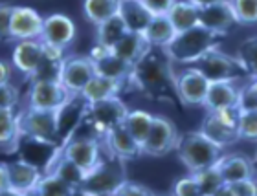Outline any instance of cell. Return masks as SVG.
Instances as JSON below:
<instances>
[{"label": "cell", "instance_id": "cell-10", "mask_svg": "<svg viewBox=\"0 0 257 196\" xmlns=\"http://www.w3.org/2000/svg\"><path fill=\"white\" fill-rule=\"evenodd\" d=\"M101 138H86V136H75L66 141L61 152L68 159H72L86 176L101 163Z\"/></svg>", "mask_w": 257, "mask_h": 196}, {"label": "cell", "instance_id": "cell-22", "mask_svg": "<svg viewBox=\"0 0 257 196\" xmlns=\"http://www.w3.org/2000/svg\"><path fill=\"white\" fill-rule=\"evenodd\" d=\"M217 167H219L226 183L255 176L252 158H246L242 154H222V158L217 161Z\"/></svg>", "mask_w": 257, "mask_h": 196}, {"label": "cell", "instance_id": "cell-37", "mask_svg": "<svg viewBox=\"0 0 257 196\" xmlns=\"http://www.w3.org/2000/svg\"><path fill=\"white\" fill-rule=\"evenodd\" d=\"M237 24L253 26L257 24V0H231Z\"/></svg>", "mask_w": 257, "mask_h": 196}, {"label": "cell", "instance_id": "cell-43", "mask_svg": "<svg viewBox=\"0 0 257 196\" xmlns=\"http://www.w3.org/2000/svg\"><path fill=\"white\" fill-rule=\"evenodd\" d=\"M151 189L145 185H140V183H134V181H127L125 180L121 185L116 189L114 194H125V196H131V194H151Z\"/></svg>", "mask_w": 257, "mask_h": 196}, {"label": "cell", "instance_id": "cell-27", "mask_svg": "<svg viewBox=\"0 0 257 196\" xmlns=\"http://www.w3.org/2000/svg\"><path fill=\"white\" fill-rule=\"evenodd\" d=\"M128 32V28L125 26V22L121 21L119 15L110 17L108 21L101 22L96 26V44L103 46L107 50H112L116 44L125 37V33Z\"/></svg>", "mask_w": 257, "mask_h": 196}, {"label": "cell", "instance_id": "cell-7", "mask_svg": "<svg viewBox=\"0 0 257 196\" xmlns=\"http://www.w3.org/2000/svg\"><path fill=\"white\" fill-rule=\"evenodd\" d=\"M127 180L125 161L110 154L108 159H103L90 174L86 176L79 192L90 194H114L123 181Z\"/></svg>", "mask_w": 257, "mask_h": 196}, {"label": "cell", "instance_id": "cell-42", "mask_svg": "<svg viewBox=\"0 0 257 196\" xmlns=\"http://www.w3.org/2000/svg\"><path fill=\"white\" fill-rule=\"evenodd\" d=\"M241 106L257 108V77H252V81L246 86H242Z\"/></svg>", "mask_w": 257, "mask_h": 196}, {"label": "cell", "instance_id": "cell-4", "mask_svg": "<svg viewBox=\"0 0 257 196\" xmlns=\"http://www.w3.org/2000/svg\"><path fill=\"white\" fill-rule=\"evenodd\" d=\"M61 110H39L28 106L17 114L21 138L33 139L41 145H54L61 136Z\"/></svg>", "mask_w": 257, "mask_h": 196}, {"label": "cell", "instance_id": "cell-49", "mask_svg": "<svg viewBox=\"0 0 257 196\" xmlns=\"http://www.w3.org/2000/svg\"><path fill=\"white\" fill-rule=\"evenodd\" d=\"M253 178H255V183H257V174H255V176H253Z\"/></svg>", "mask_w": 257, "mask_h": 196}, {"label": "cell", "instance_id": "cell-20", "mask_svg": "<svg viewBox=\"0 0 257 196\" xmlns=\"http://www.w3.org/2000/svg\"><path fill=\"white\" fill-rule=\"evenodd\" d=\"M44 59V43L41 39L19 41L13 50V64L19 72L28 77H33Z\"/></svg>", "mask_w": 257, "mask_h": 196}, {"label": "cell", "instance_id": "cell-23", "mask_svg": "<svg viewBox=\"0 0 257 196\" xmlns=\"http://www.w3.org/2000/svg\"><path fill=\"white\" fill-rule=\"evenodd\" d=\"M118 15L128 28V32H140L144 33L145 28L149 26L153 21V13L147 10V6L142 0H119Z\"/></svg>", "mask_w": 257, "mask_h": 196}, {"label": "cell", "instance_id": "cell-30", "mask_svg": "<svg viewBox=\"0 0 257 196\" xmlns=\"http://www.w3.org/2000/svg\"><path fill=\"white\" fill-rule=\"evenodd\" d=\"M153 119L155 116L149 114L147 110H128L127 116L123 119V125L128 132L133 134V138L138 141L140 145H144V141L149 136V130L153 127Z\"/></svg>", "mask_w": 257, "mask_h": 196}, {"label": "cell", "instance_id": "cell-33", "mask_svg": "<svg viewBox=\"0 0 257 196\" xmlns=\"http://www.w3.org/2000/svg\"><path fill=\"white\" fill-rule=\"evenodd\" d=\"M191 174L195 176V180H197L198 187H200V194H208V196L219 194L220 189L226 183L217 163L211 165V167H206L202 170H197V172H191Z\"/></svg>", "mask_w": 257, "mask_h": 196}, {"label": "cell", "instance_id": "cell-34", "mask_svg": "<svg viewBox=\"0 0 257 196\" xmlns=\"http://www.w3.org/2000/svg\"><path fill=\"white\" fill-rule=\"evenodd\" d=\"M46 172H48V170H46ZM52 172L59 174L66 183H70V185L74 187L75 191H79L81 185H83V181H85V178H86L85 172H83L72 159L66 158L63 152L59 154V159L54 161V170H52Z\"/></svg>", "mask_w": 257, "mask_h": 196}, {"label": "cell", "instance_id": "cell-3", "mask_svg": "<svg viewBox=\"0 0 257 196\" xmlns=\"http://www.w3.org/2000/svg\"><path fill=\"white\" fill-rule=\"evenodd\" d=\"M178 159L189 172H197L211 167L222 158V147L209 139L202 130H191L178 136L177 147Z\"/></svg>", "mask_w": 257, "mask_h": 196}, {"label": "cell", "instance_id": "cell-17", "mask_svg": "<svg viewBox=\"0 0 257 196\" xmlns=\"http://www.w3.org/2000/svg\"><path fill=\"white\" fill-rule=\"evenodd\" d=\"M88 57L94 61V68H96V74L105 75V77H110V79H118L128 83V75H131V70L133 66L128 63H125L123 59H119L116 53H112V50H107L96 44L92 48L90 55Z\"/></svg>", "mask_w": 257, "mask_h": 196}, {"label": "cell", "instance_id": "cell-44", "mask_svg": "<svg viewBox=\"0 0 257 196\" xmlns=\"http://www.w3.org/2000/svg\"><path fill=\"white\" fill-rule=\"evenodd\" d=\"M142 2L147 6V10L153 15H167V11L175 4V0H142Z\"/></svg>", "mask_w": 257, "mask_h": 196}, {"label": "cell", "instance_id": "cell-29", "mask_svg": "<svg viewBox=\"0 0 257 196\" xmlns=\"http://www.w3.org/2000/svg\"><path fill=\"white\" fill-rule=\"evenodd\" d=\"M19 121L13 108L0 110V148H6L8 152L15 150L19 145Z\"/></svg>", "mask_w": 257, "mask_h": 196}, {"label": "cell", "instance_id": "cell-36", "mask_svg": "<svg viewBox=\"0 0 257 196\" xmlns=\"http://www.w3.org/2000/svg\"><path fill=\"white\" fill-rule=\"evenodd\" d=\"M237 57L241 59V63L248 70L250 77H257V35L242 41L239 50H237Z\"/></svg>", "mask_w": 257, "mask_h": 196}, {"label": "cell", "instance_id": "cell-16", "mask_svg": "<svg viewBox=\"0 0 257 196\" xmlns=\"http://www.w3.org/2000/svg\"><path fill=\"white\" fill-rule=\"evenodd\" d=\"M75 24L70 17L63 13H54L44 19L43 33H41V41L52 46H59V48H68L75 39Z\"/></svg>", "mask_w": 257, "mask_h": 196}, {"label": "cell", "instance_id": "cell-8", "mask_svg": "<svg viewBox=\"0 0 257 196\" xmlns=\"http://www.w3.org/2000/svg\"><path fill=\"white\" fill-rule=\"evenodd\" d=\"M128 108L118 96L110 99L96 101V103H86L83 121L88 123L90 128L96 132V136L103 139V136L112 130L114 127L121 125L127 116Z\"/></svg>", "mask_w": 257, "mask_h": 196}, {"label": "cell", "instance_id": "cell-40", "mask_svg": "<svg viewBox=\"0 0 257 196\" xmlns=\"http://www.w3.org/2000/svg\"><path fill=\"white\" fill-rule=\"evenodd\" d=\"M19 103V90L11 83L0 85V110L4 108H15Z\"/></svg>", "mask_w": 257, "mask_h": 196}, {"label": "cell", "instance_id": "cell-28", "mask_svg": "<svg viewBox=\"0 0 257 196\" xmlns=\"http://www.w3.org/2000/svg\"><path fill=\"white\" fill-rule=\"evenodd\" d=\"M167 17L173 22L177 33L198 26V8L189 0H175L171 10L167 11Z\"/></svg>", "mask_w": 257, "mask_h": 196}, {"label": "cell", "instance_id": "cell-45", "mask_svg": "<svg viewBox=\"0 0 257 196\" xmlns=\"http://www.w3.org/2000/svg\"><path fill=\"white\" fill-rule=\"evenodd\" d=\"M4 192H10V170L6 163H0V194Z\"/></svg>", "mask_w": 257, "mask_h": 196}, {"label": "cell", "instance_id": "cell-41", "mask_svg": "<svg viewBox=\"0 0 257 196\" xmlns=\"http://www.w3.org/2000/svg\"><path fill=\"white\" fill-rule=\"evenodd\" d=\"M13 8H15V6L0 2V41H8V39H11L10 24H11V13H13Z\"/></svg>", "mask_w": 257, "mask_h": 196}, {"label": "cell", "instance_id": "cell-47", "mask_svg": "<svg viewBox=\"0 0 257 196\" xmlns=\"http://www.w3.org/2000/svg\"><path fill=\"white\" fill-rule=\"evenodd\" d=\"M191 4H195L197 8H206V6H211L215 2H222V0H189Z\"/></svg>", "mask_w": 257, "mask_h": 196}, {"label": "cell", "instance_id": "cell-6", "mask_svg": "<svg viewBox=\"0 0 257 196\" xmlns=\"http://www.w3.org/2000/svg\"><path fill=\"white\" fill-rule=\"evenodd\" d=\"M239 114H241V106L208 110L200 130L222 148L233 145L241 139V136H239Z\"/></svg>", "mask_w": 257, "mask_h": 196}, {"label": "cell", "instance_id": "cell-21", "mask_svg": "<svg viewBox=\"0 0 257 196\" xmlns=\"http://www.w3.org/2000/svg\"><path fill=\"white\" fill-rule=\"evenodd\" d=\"M10 170V192L13 194H28L33 192L37 187L43 172L35 163H30L26 159H19L8 165Z\"/></svg>", "mask_w": 257, "mask_h": 196}, {"label": "cell", "instance_id": "cell-39", "mask_svg": "<svg viewBox=\"0 0 257 196\" xmlns=\"http://www.w3.org/2000/svg\"><path fill=\"white\" fill-rule=\"evenodd\" d=\"M173 192L178 196H198L200 194V187H198L195 176L189 172V176H184L175 183L173 187Z\"/></svg>", "mask_w": 257, "mask_h": 196}, {"label": "cell", "instance_id": "cell-13", "mask_svg": "<svg viewBox=\"0 0 257 196\" xmlns=\"http://www.w3.org/2000/svg\"><path fill=\"white\" fill-rule=\"evenodd\" d=\"M209 88V79L197 68L188 66L177 74V97L186 106H202Z\"/></svg>", "mask_w": 257, "mask_h": 196}, {"label": "cell", "instance_id": "cell-35", "mask_svg": "<svg viewBox=\"0 0 257 196\" xmlns=\"http://www.w3.org/2000/svg\"><path fill=\"white\" fill-rule=\"evenodd\" d=\"M239 136H241V139L257 143V108L241 106V114H239Z\"/></svg>", "mask_w": 257, "mask_h": 196}, {"label": "cell", "instance_id": "cell-25", "mask_svg": "<svg viewBox=\"0 0 257 196\" xmlns=\"http://www.w3.org/2000/svg\"><path fill=\"white\" fill-rule=\"evenodd\" d=\"M149 48H151V44H149V41L145 39L144 33L127 32L125 37L112 48V53H116L119 59H123L125 63H128L133 66L134 63H138L140 59L144 57Z\"/></svg>", "mask_w": 257, "mask_h": 196}, {"label": "cell", "instance_id": "cell-5", "mask_svg": "<svg viewBox=\"0 0 257 196\" xmlns=\"http://www.w3.org/2000/svg\"><path fill=\"white\" fill-rule=\"evenodd\" d=\"M189 66L202 72L209 79V83L211 81H235L237 83L241 79H252L244 64L241 63V59L226 55L219 52V48L206 52Z\"/></svg>", "mask_w": 257, "mask_h": 196}, {"label": "cell", "instance_id": "cell-24", "mask_svg": "<svg viewBox=\"0 0 257 196\" xmlns=\"http://www.w3.org/2000/svg\"><path fill=\"white\" fill-rule=\"evenodd\" d=\"M123 81L118 79H110V77H105V75L96 74L88 81V85L83 88L79 96L86 103H96V101L103 99H110V97H116L119 94V90L123 88Z\"/></svg>", "mask_w": 257, "mask_h": 196}, {"label": "cell", "instance_id": "cell-15", "mask_svg": "<svg viewBox=\"0 0 257 196\" xmlns=\"http://www.w3.org/2000/svg\"><path fill=\"white\" fill-rule=\"evenodd\" d=\"M198 24L215 33L226 35L237 24L231 0H222V2H215L206 8H198Z\"/></svg>", "mask_w": 257, "mask_h": 196}, {"label": "cell", "instance_id": "cell-9", "mask_svg": "<svg viewBox=\"0 0 257 196\" xmlns=\"http://www.w3.org/2000/svg\"><path fill=\"white\" fill-rule=\"evenodd\" d=\"M77 94L70 92L59 79H37L28 94V106L39 110H61Z\"/></svg>", "mask_w": 257, "mask_h": 196}, {"label": "cell", "instance_id": "cell-12", "mask_svg": "<svg viewBox=\"0 0 257 196\" xmlns=\"http://www.w3.org/2000/svg\"><path fill=\"white\" fill-rule=\"evenodd\" d=\"M96 75L94 61L88 55H70L64 57L59 70V81L70 92L79 96L83 88L88 85V81Z\"/></svg>", "mask_w": 257, "mask_h": 196}, {"label": "cell", "instance_id": "cell-18", "mask_svg": "<svg viewBox=\"0 0 257 196\" xmlns=\"http://www.w3.org/2000/svg\"><path fill=\"white\" fill-rule=\"evenodd\" d=\"M241 97L242 88L235 85V81H211L202 106L206 110L241 106Z\"/></svg>", "mask_w": 257, "mask_h": 196}, {"label": "cell", "instance_id": "cell-48", "mask_svg": "<svg viewBox=\"0 0 257 196\" xmlns=\"http://www.w3.org/2000/svg\"><path fill=\"white\" fill-rule=\"evenodd\" d=\"M252 165H253V170H255V174H257V148H255V152H253V156H252Z\"/></svg>", "mask_w": 257, "mask_h": 196}, {"label": "cell", "instance_id": "cell-19", "mask_svg": "<svg viewBox=\"0 0 257 196\" xmlns=\"http://www.w3.org/2000/svg\"><path fill=\"white\" fill-rule=\"evenodd\" d=\"M103 139H105V147H107L108 152L116 156V158L123 159V161L136 159L144 154L142 145L133 138V134L125 128L123 123L118 125V127H114L112 130H108L103 136Z\"/></svg>", "mask_w": 257, "mask_h": 196}, {"label": "cell", "instance_id": "cell-1", "mask_svg": "<svg viewBox=\"0 0 257 196\" xmlns=\"http://www.w3.org/2000/svg\"><path fill=\"white\" fill-rule=\"evenodd\" d=\"M173 61L164 48L151 46L138 63L133 64L128 83L145 97L155 101H171L177 97V74Z\"/></svg>", "mask_w": 257, "mask_h": 196}, {"label": "cell", "instance_id": "cell-26", "mask_svg": "<svg viewBox=\"0 0 257 196\" xmlns=\"http://www.w3.org/2000/svg\"><path fill=\"white\" fill-rule=\"evenodd\" d=\"M144 35L149 41L151 46L166 48L167 44L173 41V37L177 35V30H175L173 22L169 21L167 15H155L153 21L149 22V26L145 28Z\"/></svg>", "mask_w": 257, "mask_h": 196}, {"label": "cell", "instance_id": "cell-32", "mask_svg": "<svg viewBox=\"0 0 257 196\" xmlns=\"http://www.w3.org/2000/svg\"><path fill=\"white\" fill-rule=\"evenodd\" d=\"M33 192L43 196H66V194H74L77 191L70 183H66L59 174L48 170V172H44L41 176V180H39L37 187H35Z\"/></svg>", "mask_w": 257, "mask_h": 196}, {"label": "cell", "instance_id": "cell-38", "mask_svg": "<svg viewBox=\"0 0 257 196\" xmlns=\"http://www.w3.org/2000/svg\"><path fill=\"white\" fill-rule=\"evenodd\" d=\"M219 194H231V196H255L257 194V183L255 178H244L239 181L224 183Z\"/></svg>", "mask_w": 257, "mask_h": 196}, {"label": "cell", "instance_id": "cell-46", "mask_svg": "<svg viewBox=\"0 0 257 196\" xmlns=\"http://www.w3.org/2000/svg\"><path fill=\"white\" fill-rule=\"evenodd\" d=\"M4 83H10V68H8V64L0 61V85H4Z\"/></svg>", "mask_w": 257, "mask_h": 196}, {"label": "cell", "instance_id": "cell-31", "mask_svg": "<svg viewBox=\"0 0 257 196\" xmlns=\"http://www.w3.org/2000/svg\"><path fill=\"white\" fill-rule=\"evenodd\" d=\"M118 10L119 0H85V4H83L86 21L94 26L108 21L110 17L118 15Z\"/></svg>", "mask_w": 257, "mask_h": 196}, {"label": "cell", "instance_id": "cell-11", "mask_svg": "<svg viewBox=\"0 0 257 196\" xmlns=\"http://www.w3.org/2000/svg\"><path fill=\"white\" fill-rule=\"evenodd\" d=\"M178 130L175 127V123L169 119V117L164 116H155L153 119V127L149 130V136L144 141L142 148H144V154L147 156H155V158H160V156H166L171 150H175L178 141Z\"/></svg>", "mask_w": 257, "mask_h": 196}, {"label": "cell", "instance_id": "cell-14", "mask_svg": "<svg viewBox=\"0 0 257 196\" xmlns=\"http://www.w3.org/2000/svg\"><path fill=\"white\" fill-rule=\"evenodd\" d=\"M44 26V17L30 6H15L11 13L10 35L17 41L41 39Z\"/></svg>", "mask_w": 257, "mask_h": 196}, {"label": "cell", "instance_id": "cell-2", "mask_svg": "<svg viewBox=\"0 0 257 196\" xmlns=\"http://www.w3.org/2000/svg\"><path fill=\"white\" fill-rule=\"evenodd\" d=\"M226 35L215 33L204 26L189 28L186 32H178L173 41L167 44L164 52L173 63L178 64H193L200 55H204L209 50L219 48V44L224 41Z\"/></svg>", "mask_w": 257, "mask_h": 196}]
</instances>
